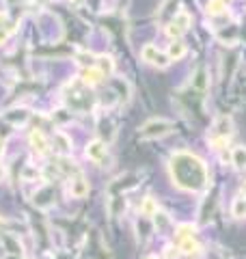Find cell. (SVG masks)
<instances>
[{
	"label": "cell",
	"instance_id": "obj_1",
	"mask_svg": "<svg viewBox=\"0 0 246 259\" xmlns=\"http://www.w3.org/2000/svg\"><path fill=\"white\" fill-rule=\"evenodd\" d=\"M171 177H173L175 186H179L182 190L188 192H201L208 188L210 184V173L208 166L201 158H196L194 153L188 151H177L173 158H171Z\"/></svg>",
	"mask_w": 246,
	"mask_h": 259
},
{
	"label": "cell",
	"instance_id": "obj_2",
	"mask_svg": "<svg viewBox=\"0 0 246 259\" xmlns=\"http://www.w3.org/2000/svg\"><path fill=\"white\" fill-rule=\"evenodd\" d=\"M171 130H173V123L167 119H151L141 127V136L143 139H162L167 136Z\"/></svg>",
	"mask_w": 246,
	"mask_h": 259
},
{
	"label": "cell",
	"instance_id": "obj_3",
	"mask_svg": "<svg viewBox=\"0 0 246 259\" xmlns=\"http://www.w3.org/2000/svg\"><path fill=\"white\" fill-rule=\"evenodd\" d=\"M231 132H233V121L229 115H220L214 119L210 130V141H229L231 139Z\"/></svg>",
	"mask_w": 246,
	"mask_h": 259
},
{
	"label": "cell",
	"instance_id": "obj_4",
	"mask_svg": "<svg viewBox=\"0 0 246 259\" xmlns=\"http://www.w3.org/2000/svg\"><path fill=\"white\" fill-rule=\"evenodd\" d=\"M141 54H143V59H145L147 63L158 65V67H167V65H169V56L164 54V52H160L153 44H147L143 50H141Z\"/></svg>",
	"mask_w": 246,
	"mask_h": 259
},
{
	"label": "cell",
	"instance_id": "obj_5",
	"mask_svg": "<svg viewBox=\"0 0 246 259\" xmlns=\"http://www.w3.org/2000/svg\"><path fill=\"white\" fill-rule=\"evenodd\" d=\"M0 242H3L5 250H9V255H22V242L13 233H0Z\"/></svg>",
	"mask_w": 246,
	"mask_h": 259
},
{
	"label": "cell",
	"instance_id": "obj_6",
	"mask_svg": "<svg viewBox=\"0 0 246 259\" xmlns=\"http://www.w3.org/2000/svg\"><path fill=\"white\" fill-rule=\"evenodd\" d=\"M106 153H108V147H106V143H102V141L89 143V147H87V158H89V160L102 162V160L106 158Z\"/></svg>",
	"mask_w": 246,
	"mask_h": 259
},
{
	"label": "cell",
	"instance_id": "obj_7",
	"mask_svg": "<svg viewBox=\"0 0 246 259\" xmlns=\"http://www.w3.org/2000/svg\"><path fill=\"white\" fill-rule=\"evenodd\" d=\"M69 192H71V197H73V199L87 197V194H89V182H87L82 175L73 177V180L69 182Z\"/></svg>",
	"mask_w": 246,
	"mask_h": 259
},
{
	"label": "cell",
	"instance_id": "obj_8",
	"mask_svg": "<svg viewBox=\"0 0 246 259\" xmlns=\"http://www.w3.org/2000/svg\"><path fill=\"white\" fill-rule=\"evenodd\" d=\"M167 56H169V61H179V59H184V56H186V44L179 41V39H175V41L169 46Z\"/></svg>",
	"mask_w": 246,
	"mask_h": 259
},
{
	"label": "cell",
	"instance_id": "obj_9",
	"mask_svg": "<svg viewBox=\"0 0 246 259\" xmlns=\"http://www.w3.org/2000/svg\"><path fill=\"white\" fill-rule=\"evenodd\" d=\"M231 164L235 168H246V147L244 145H237L231 149Z\"/></svg>",
	"mask_w": 246,
	"mask_h": 259
},
{
	"label": "cell",
	"instance_id": "obj_10",
	"mask_svg": "<svg viewBox=\"0 0 246 259\" xmlns=\"http://www.w3.org/2000/svg\"><path fill=\"white\" fill-rule=\"evenodd\" d=\"M104 78V74L97 67H89V69H85L82 71V82L85 84H89V87H93V84H97L100 80Z\"/></svg>",
	"mask_w": 246,
	"mask_h": 259
},
{
	"label": "cell",
	"instance_id": "obj_11",
	"mask_svg": "<svg viewBox=\"0 0 246 259\" xmlns=\"http://www.w3.org/2000/svg\"><path fill=\"white\" fill-rule=\"evenodd\" d=\"M190 22H192V20H190V15H188V11H177L171 24H173V26H175L179 32H186L188 26H190Z\"/></svg>",
	"mask_w": 246,
	"mask_h": 259
},
{
	"label": "cell",
	"instance_id": "obj_12",
	"mask_svg": "<svg viewBox=\"0 0 246 259\" xmlns=\"http://www.w3.org/2000/svg\"><path fill=\"white\" fill-rule=\"evenodd\" d=\"M179 250L186 253V255H199L201 246H199V242H196L194 238H190V240H182V242H179Z\"/></svg>",
	"mask_w": 246,
	"mask_h": 259
},
{
	"label": "cell",
	"instance_id": "obj_13",
	"mask_svg": "<svg viewBox=\"0 0 246 259\" xmlns=\"http://www.w3.org/2000/svg\"><path fill=\"white\" fill-rule=\"evenodd\" d=\"M231 216H235V218H246V199H244V197L233 199V203H231Z\"/></svg>",
	"mask_w": 246,
	"mask_h": 259
},
{
	"label": "cell",
	"instance_id": "obj_14",
	"mask_svg": "<svg viewBox=\"0 0 246 259\" xmlns=\"http://www.w3.org/2000/svg\"><path fill=\"white\" fill-rule=\"evenodd\" d=\"M208 13L210 15H225L227 13V3L225 0H210L208 3Z\"/></svg>",
	"mask_w": 246,
	"mask_h": 259
},
{
	"label": "cell",
	"instance_id": "obj_15",
	"mask_svg": "<svg viewBox=\"0 0 246 259\" xmlns=\"http://www.w3.org/2000/svg\"><path fill=\"white\" fill-rule=\"evenodd\" d=\"M194 233H196V227L190 225V223H186V225H179V227H177V238H179V242L194 238Z\"/></svg>",
	"mask_w": 246,
	"mask_h": 259
},
{
	"label": "cell",
	"instance_id": "obj_16",
	"mask_svg": "<svg viewBox=\"0 0 246 259\" xmlns=\"http://www.w3.org/2000/svg\"><path fill=\"white\" fill-rule=\"evenodd\" d=\"M30 141H32V145H35V149H37L39 153H46V151H48V141H46V136L41 134L39 130L30 134Z\"/></svg>",
	"mask_w": 246,
	"mask_h": 259
},
{
	"label": "cell",
	"instance_id": "obj_17",
	"mask_svg": "<svg viewBox=\"0 0 246 259\" xmlns=\"http://www.w3.org/2000/svg\"><path fill=\"white\" fill-rule=\"evenodd\" d=\"M141 212H143V216H155V214H158V205H155V201H153L151 197H147V199L143 201Z\"/></svg>",
	"mask_w": 246,
	"mask_h": 259
},
{
	"label": "cell",
	"instance_id": "obj_18",
	"mask_svg": "<svg viewBox=\"0 0 246 259\" xmlns=\"http://www.w3.org/2000/svg\"><path fill=\"white\" fill-rule=\"evenodd\" d=\"M112 67H114V65H112L110 56H97V69H100L102 74H110Z\"/></svg>",
	"mask_w": 246,
	"mask_h": 259
},
{
	"label": "cell",
	"instance_id": "obj_19",
	"mask_svg": "<svg viewBox=\"0 0 246 259\" xmlns=\"http://www.w3.org/2000/svg\"><path fill=\"white\" fill-rule=\"evenodd\" d=\"M123 207H126V201H123L121 197H114V199L110 201V214H112V216H117Z\"/></svg>",
	"mask_w": 246,
	"mask_h": 259
},
{
	"label": "cell",
	"instance_id": "obj_20",
	"mask_svg": "<svg viewBox=\"0 0 246 259\" xmlns=\"http://www.w3.org/2000/svg\"><path fill=\"white\" fill-rule=\"evenodd\" d=\"M196 87H205V69H199V74H196Z\"/></svg>",
	"mask_w": 246,
	"mask_h": 259
},
{
	"label": "cell",
	"instance_id": "obj_21",
	"mask_svg": "<svg viewBox=\"0 0 246 259\" xmlns=\"http://www.w3.org/2000/svg\"><path fill=\"white\" fill-rule=\"evenodd\" d=\"M3 259H24L22 255H7V257H3Z\"/></svg>",
	"mask_w": 246,
	"mask_h": 259
},
{
	"label": "cell",
	"instance_id": "obj_22",
	"mask_svg": "<svg viewBox=\"0 0 246 259\" xmlns=\"http://www.w3.org/2000/svg\"><path fill=\"white\" fill-rule=\"evenodd\" d=\"M240 192H242V197H244V199H246V182H244V184H242V190H240Z\"/></svg>",
	"mask_w": 246,
	"mask_h": 259
},
{
	"label": "cell",
	"instance_id": "obj_23",
	"mask_svg": "<svg viewBox=\"0 0 246 259\" xmlns=\"http://www.w3.org/2000/svg\"><path fill=\"white\" fill-rule=\"evenodd\" d=\"M5 153V141H0V156Z\"/></svg>",
	"mask_w": 246,
	"mask_h": 259
},
{
	"label": "cell",
	"instance_id": "obj_24",
	"mask_svg": "<svg viewBox=\"0 0 246 259\" xmlns=\"http://www.w3.org/2000/svg\"><path fill=\"white\" fill-rule=\"evenodd\" d=\"M143 259H155V257H153V255H147V257H143Z\"/></svg>",
	"mask_w": 246,
	"mask_h": 259
},
{
	"label": "cell",
	"instance_id": "obj_25",
	"mask_svg": "<svg viewBox=\"0 0 246 259\" xmlns=\"http://www.w3.org/2000/svg\"><path fill=\"white\" fill-rule=\"evenodd\" d=\"M73 3H80V0H73Z\"/></svg>",
	"mask_w": 246,
	"mask_h": 259
}]
</instances>
